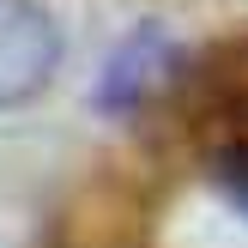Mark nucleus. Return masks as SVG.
<instances>
[{
	"instance_id": "4",
	"label": "nucleus",
	"mask_w": 248,
	"mask_h": 248,
	"mask_svg": "<svg viewBox=\"0 0 248 248\" xmlns=\"http://www.w3.org/2000/svg\"><path fill=\"white\" fill-rule=\"evenodd\" d=\"M200 109L230 127L224 145H248V43H224L200 67Z\"/></svg>"
},
{
	"instance_id": "1",
	"label": "nucleus",
	"mask_w": 248,
	"mask_h": 248,
	"mask_svg": "<svg viewBox=\"0 0 248 248\" xmlns=\"http://www.w3.org/2000/svg\"><path fill=\"white\" fill-rule=\"evenodd\" d=\"M43 248H152V200L133 176L103 170L61 200Z\"/></svg>"
},
{
	"instance_id": "5",
	"label": "nucleus",
	"mask_w": 248,
	"mask_h": 248,
	"mask_svg": "<svg viewBox=\"0 0 248 248\" xmlns=\"http://www.w3.org/2000/svg\"><path fill=\"white\" fill-rule=\"evenodd\" d=\"M212 176H218V188L248 212V145H218L212 152Z\"/></svg>"
},
{
	"instance_id": "3",
	"label": "nucleus",
	"mask_w": 248,
	"mask_h": 248,
	"mask_svg": "<svg viewBox=\"0 0 248 248\" xmlns=\"http://www.w3.org/2000/svg\"><path fill=\"white\" fill-rule=\"evenodd\" d=\"M176 43H170L157 24H145V31H133L127 43L115 48V61H109V73L97 79V109H109V115H127V109H140L145 97L157 91V85L176 73Z\"/></svg>"
},
{
	"instance_id": "2",
	"label": "nucleus",
	"mask_w": 248,
	"mask_h": 248,
	"mask_svg": "<svg viewBox=\"0 0 248 248\" xmlns=\"http://www.w3.org/2000/svg\"><path fill=\"white\" fill-rule=\"evenodd\" d=\"M61 61V31L36 0H0V109L48 85Z\"/></svg>"
}]
</instances>
